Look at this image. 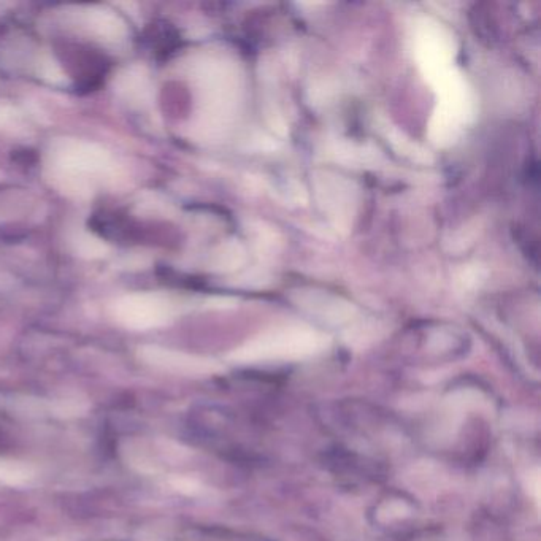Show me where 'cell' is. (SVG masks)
<instances>
[{"label": "cell", "mask_w": 541, "mask_h": 541, "mask_svg": "<svg viewBox=\"0 0 541 541\" xmlns=\"http://www.w3.org/2000/svg\"><path fill=\"white\" fill-rule=\"evenodd\" d=\"M416 59L424 77L438 94V107L429 126L435 145H453L462 129L475 118V97L462 73L454 67L453 37L435 21L416 29Z\"/></svg>", "instance_id": "obj_1"}, {"label": "cell", "mask_w": 541, "mask_h": 541, "mask_svg": "<svg viewBox=\"0 0 541 541\" xmlns=\"http://www.w3.org/2000/svg\"><path fill=\"white\" fill-rule=\"evenodd\" d=\"M170 316L172 307L161 297L132 296L116 305V318L129 329H153L167 323Z\"/></svg>", "instance_id": "obj_2"}, {"label": "cell", "mask_w": 541, "mask_h": 541, "mask_svg": "<svg viewBox=\"0 0 541 541\" xmlns=\"http://www.w3.org/2000/svg\"><path fill=\"white\" fill-rule=\"evenodd\" d=\"M139 356L146 364L154 365L159 369L175 370V372H196V370L205 369L204 362L199 359L175 353V351L164 350L159 346H143L140 348Z\"/></svg>", "instance_id": "obj_3"}, {"label": "cell", "mask_w": 541, "mask_h": 541, "mask_svg": "<svg viewBox=\"0 0 541 541\" xmlns=\"http://www.w3.org/2000/svg\"><path fill=\"white\" fill-rule=\"evenodd\" d=\"M34 478V469L23 462L0 459V483L7 486H23Z\"/></svg>", "instance_id": "obj_4"}]
</instances>
